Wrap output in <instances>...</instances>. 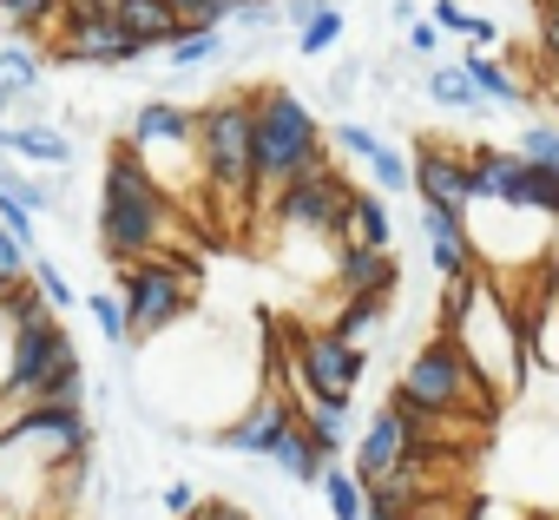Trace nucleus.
I'll use <instances>...</instances> for the list:
<instances>
[{
    "instance_id": "1",
    "label": "nucleus",
    "mask_w": 559,
    "mask_h": 520,
    "mask_svg": "<svg viewBox=\"0 0 559 520\" xmlns=\"http://www.w3.org/2000/svg\"><path fill=\"white\" fill-rule=\"evenodd\" d=\"M441 336L467 356V369H474L500 402L520 395L533 356H526V343H520V317H513V304H507V291H500L493 271H474V277H461V284L441 291Z\"/></svg>"
},
{
    "instance_id": "2",
    "label": "nucleus",
    "mask_w": 559,
    "mask_h": 520,
    "mask_svg": "<svg viewBox=\"0 0 559 520\" xmlns=\"http://www.w3.org/2000/svg\"><path fill=\"white\" fill-rule=\"evenodd\" d=\"M99 257L112 264H152V257L171 244V198L165 185L145 172V158L132 152V139H119L106 152V172H99Z\"/></svg>"
},
{
    "instance_id": "3",
    "label": "nucleus",
    "mask_w": 559,
    "mask_h": 520,
    "mask_svg": "<svg viewBox=\"0 0 559 520\" xmlns=\"http://www.w3.org/2000/svg\"><path fill=\"white\" fill-rule=\"evenodd\" d=\"M198 165H204V191L224 211L263 204V185H257V99L250 93H217V99L198 106Z\"/></svg>"
},
{
    "instance_id": "4",
    "label": "nucleus",
    "mask_w": 559,
    "mask_h": 520,
    "mask_svg": "<svg viewBox=\"0 0 559 520\" xmlns=\"http://www.w3.org/2000/svg\"><path fill=\"white\" fill-rule=\"evenodd\" d=\"M323 165H330V132L310 113V99L297 86H263L257 93V185H263V204L290 178L323 172Z\"/></svg>"
},
{
    "instance_id": "5",
    "label": "nucleus",
    "mask_w": 559,
    "mask_h": 520,
    "mask_svg": "<svg viewBox=\"0 0 559 520\" xmlns=\"http://www.w3.org/2000/svg\"><path fill=\"white\" fill-rule=\"evenodd\" d=\"M191 297H198V264H185V257H152V264L119 271V304H126L139 350L158 343L165 330H178L191 317Z\"/></svg>"
},
{
    "instance_id": "6",
    "label": "nucleus",
    "mask_w": 559,
    "mask_h": 520,
    "mask_svg": "<svg viewBox=\"0 0 559 520\" xmlns=\"http://www.w3.org/2000/svg\"><path fill=\"white\" fill-rule=\"evenodd\" d=\"M290 369H297V389H304V402H356V389H362V376H369V350H356V343H343L336 330H304L297 343H290Z\"/></svg>"
},
{
    "instance_id": "7",
    "label": "nucleus",
    "mask_w": 559,
    "mask_h": 520,
    "mask_svg": "<svg viewBox=\"0 0 559 520\" xmlns=\"http://www.w3.org/2000/svg\"><path fill=\"white\" fill-rule=\"evenodd\" d=\"M349 198H356V185H349L336 165H323V172L290 178L284 191L270 198V211H276V224H290V231H310V237H336V244H343Z\"/></svg>"
},
{
    "instance_id": "8",
    "label": "nucleus",
    "mask_w": 559,
    "mask_h": 520,
    "mask_svg": "<svg viewBox=\"0 0 559 520\" xmlns=\"http://www.w3.org/2000/svg\"><path fill=\"white\" fill-rule=\"evenodd\" d=\"M73 363H80V350H73L60 317H47L34 330H14V363H8V389H0V402H40L60 382V369H73Z\"/></svg>"
},
{
    "instance_id": "9",
    "label": "nucleus",
    "mask_w": 559,
    "mask_h": 520,
    "mask_svg": "<svg viewBox=\"0 0 559 520\" xmlns=\"http://www.w3.org/2000/svg\"><path fill=\"white\" fill-rule=\"evenodd\" d=\"M297 422H304V395H290V389H276V382H270V389H257V395H250V409H237L211 441H217L224 454H243V461H257V454H263V461H270V448L284 441Z\"/></svg>"
},
{
    "instance_id": "10",
    "label": "nucleus",
    "mask_w": 559,
    "mask_h": 520,
    "mask_svg": "<svg viewBox=\"0 0 559 520\" xmlns=\"http://www.w3.org/2000/svg\"><path fill=\"white\" fill-rule=\"evenodd\" d=\"M415 191H421V204H441V211H454V217H474V211H480L474 165H467V152H454L448 139H421V145H415Z\"/></svg>"
},
{
    "instance_id": "11",
    "label": "nucleus",
    "mask_w": 559,
    "mask_h": 520,
    "mask_svg": "<svg viewBox=\"0 0 559 520\" xmlns=\"http://www.w3.org/2000/svg\"><path fill=\"white\" fill-rule=\"evenodd\" d=\"M408 454H415V428L382 402V409L362 422V435H356V461H349V468H356V481H362V487H376V481L402 474V468H408Z\"/></svg>"
},
{
    "instance_id": "12",
    "label": "nucleus",
    "mask_w": 559,
    "mask_h": 520,
    "mask_svg": "<svg viewBox=\"0 0 559 520\" xmlns=\"http://www.w3.org/2000/svg\"><path fill=\"white\" fill-rule=\"evenodd\" d=\"M395 284H402L395 250L336 244V291H343V297H395Z\"/></svg>"
},
{
    "instance_id": "13",
    "label": "nucleus",
    "mask_w": 559,
    "mask_h": 520,
    "mask_svg": "<svg viewBox=\"0 0 559 520\" xmlns=\"http://www.w3.org/2000/svg\"><path fill=\"white\" fill-rule=\"evenodd\" d=\"M119 34L132 40V47H145L152 60H165L171 54V40L185 34V21H178V8L171 0H119Z\"/></svg>"
},
{
    "instance_id": "14",
    "label": "nucleus",
    "mask_w": 559,
    "mask_h": 520,
    "mask_svg": "<svg viewBox=\"0 0 559 520\" xmlns=\"http://www.w3.org/2000/svg\"><path fill=\"white\" fill-rule=\"evenodd\" d=\"M14 158H21L27 172H67V165L80 158V145H73L60 126L34 119V126H14Z\"/></svg>"
},
{
    "instance_id": "15",
    "label": "nucleus",
    "mask_w": 559,
    "mask_h": 520,
    "mask_svg": "<svg viewBox=\"0 0 559 520\" xmlns=\"http://www.w3.org/2000/svg\"><path fill=\"white\" fill-rule=\"evenodd\" d=\"M428 494H435V487H428V468H421V461H408L402 474H389V481H376V487H369V520H408Z\"/></svg>"
},
{
    "instance_id": "16",
    "label": "nucleus",
    "mask_w": 559,
    "mask_h": 520,
    "mask_svg": "<svg viewBox=\"0 0 559 520\" xmlns=\"http://www.w3.org/2000/svg\"><path fill=\"white\" fill-rule=\"evenodd\" d=\"M270 468L284 474V481H297V487H323V474H330V454H323V448H317V435L297 422L284 441L270 448Z\"/></svg>"
},
{
    "instance_id": "17",
    "label": "nucleus",
    "mask_w": 559,
    "mask_h": 520,
    "mask_svg": "<svg viewBox=\"0 0 559 520\" xmlns=\"http://www.w3.org/2000/svg\"><path fill=\"white\" fill-rule=\"evenodd\" d=\"M343 244H369V250H395V217H389V198L382 191H362L349 198V224H343Z\"/></svg>"
},
{
    "instance_id": "18",
    "label": "nucleus",
    "mask_w": 559,
    "mask_h": 520,
    "mask_svg": "<svg viewBox=\"0 0 559 520\" xmlns=\"http://www.w3.org/2000/svg\"><path fill=\"white\" fill-rule=\"evenodd\" d=\"M467 73H474V93H480V106H500V113H533V99H526V86L493 60V54H467L461 60Z\"/></svg>"
},
{
    "instance_id": "19",
    "label": "nucleus",
    "mask_w": 559,
    "mask_h": 520,
    "mask_svg": "<svg viewBox=\"0 0 559 520\" xmlns=\"http://www.w3.org/2000/svg\"><path fill=\"white\" fill-rule=\"evenodd\" d=\"M304 428L317 435V448H323L330 461H343V448L362 435V428H356V402H323V395L304 402Z\"/></svg>"
},
{
    "instance_id": "20",
    "label": "nucleus",
    "mask_w": 559,
    "mask_h": 520,
    "mask_svg": "<svg viewBox=\"0 0 559 520\" xmlns=\"http://www.w3.org/2000/svg\"><path fill=\"white\" fill-rule=\"evenodd\" d=\"M389 310H395V297H343V304H336V317H330V330H336L343 343H356V350H362V343L389 323Z\"/></svg>"
},
{
    "instance_id": "21",
    "label": "nucleus",
    "mask_w": 559,
    "mask_h": 520,
    "mask_svg": "<svg viewBox=\"0 0 559 520\" xmlns=\"http://www.w3.org/2000/svg\"><path fill=\"white\" fill-rule=\"evenodd\" d=\"M47 73H53V60L34 40H0V80H8L14 93H40Z\"/></svg>"
},
{
    "instance_id": "22",
    "label": "nucleus",
    "mask_w": 559,
    "mask_h": 520,
    "mask_svg": "<svg viewBox=\"0 0 559 520\" xmlns=\"http://www.w3.org/2000/svg\"><path fill=\"white\" fill-rule=\"evenodd\" d=\"M428 99L441 113H480V93H474V73L454 60V67H428Z\"/></svg>"
},
{
    "instance_id": "23",
    "label": "nucleus",
    "mask_w": 559,
    "mask_h": 520,
    "mask_svg": "<svg viewBox=\"0 0 559 520\" xmlns=\"http://www.w3.org/2000/svg\"><path fill=\"white\" fill-rule=\"evenodd\" d=\"M323 500H330V520H369V487H362L356 468H343V461H330Z\"/></svg>"
},
{
    "instance_id": "24",
    "label": "nucleus",
    "mask_w": 559,
    "mask_h": 520,
    "mask_svg": "<svg viewBox=\"0 0 559 520\" xmlns=\"http://www.w3.org/2000/svg\"><path fill=\"white\" fill-rule=\"evenodd\" d=\"M60 8H67V0H0V27H8L14 40H40L47 27H60Z\"/></svg>"
},
{
    "instance_id": "25",
    "label": "nucleus",
    "mask_w": 559,
    "mask_h": 520,
    "mask_svg": "<svg viewBox=\"0 0 559 520\" xmlns=\"http://www.w3.org/2000/svg\"><path fill=\"white\" fill-rule=\"evenodd\" d=\"M224 34H178L171 40V54H165V67L171 73H198V67H211V60H224Z\"/></svg>"
},
{
    "instance_id": "26",
    "label": "nucleus",
    "mask_w": 559,
    "mask_h": 520,
    "mask_svg": "<svg viewBox=\"0 0 559 520\" xmlns=\"http://www.w3.org/2000/svg\"><path fill=\"white\" fill-rule=\"evenodd\" d=\"M343 34H349V14H343V8H330L323 21H310V27L297 34V54H304V60H330V54L343 47Z\"/></svg>"
},
{
    "instance_id": "27",
    "label": "nucleus",
    "mask_w": 559,
    "mask_h": 520,
    "mask_svg": "<svg viewBox=\"0 0 559 520\" xmlns=\"http://www.w3.org/2000/svg\"><path fill=\"white\" fill-rule=\"evenodd\" d=\"M86 317L99 323V336H106V350H126V343H132V323H126V304H119L112 291H86Z\"/></svg>"
},
{
    "instance_id": "28",
    "label": "nucleus",
    "mask_w": 559,
    "mask_h": 520,
    "mask_svg": "<svg viewBox=\"0 0 559 520\" xmlns=\"http://www.w3.org/2000/svg\"><path fill=\"white\" fill-rule=\"evenodd\" d=\"M369 178H376L382 198H402V191H415V158H402L395 145H382V152L369 158Z\"/></svg>"
},
{
    "instance_id": "29",
    "label": "nucleus",
    "mask_w": 559,
    "mask_h": 520,
    "mask_svg": "<svg viewBox=\"0 0 559 520\" xmlns=\"http://www.w3.org/2000/svg\"><path fill=\"white\" fill-rule=\"evenodd\" d=\"M171 8H178L185 34H224L230 14H237V0H171Z\"/></svg>"
},
{
    "instance_id": "30",
    "label": "nucleus",
    "mask_w": 559,
    "mask_h": 520,
    "mask_svg": "<svg viewBox=\"0 0 559 520\" xmlns=\"http://www.w3.org/2000/svg\"><path fill=\"white\" fill-rule=\"evenodd\" d=\"M526 165H546V172H559V126H539V119H526V132H520V145H513Z\"/></svg>"
},
{
    "instance_id": "31",
    "label": "nucleus",
    "mask_w": 559,
    "mask_h": 520,
    "mask_svg": "<svg viewBox=\"0 0 559 520\" xmlns=\"http://www.w3.org/2000/svg\"><path fill=\"white\" fill-rule=\"evenodd\" d=\"M34 277V250L8 231V224H0V291H14V284H27Z\"/></svg>"
},
{
    "instance_id": "32",
    "label": "nucleus",
    "mask_w": 559,
    "mask_h": 520,
    "mask_svg": "<svg viewBox=\"0 0 559 520\" xmlns=\"http://www.w3.org/2000/svg\"><path fill=\"white\" fill-rule=\"evenodd\" d=\"M34 284H40V291H47V304H53V310H73V304H86V297H80V291H73V284H67V271H60V264H53V257H47V250H40V257H34Z\"/></svg>"
},
{
    "instance_id": "33",
    "label": "nucleus",
    "mask_w": 559,
    "mask_h": 520,
    "mask_svg": "<svg viewBox=\"0 0 559 520\" xmlns=\"http://www.w3.org/2000/svg\"><path fill=\"white\" fill-rule=\"evenodd\" d=\"M230 27H237V34H270V27H284V0H237Z\"/></svg>"
},
{
    "instance_id": "34",
    "label": "nucleus",
    "mask_w": 559,
    "mask_h": 520,
    "mask_svg": "<svg viewBox=\"0 0 559 520\" xmlns=\"http://www.w3.org/2000/svg\"><path fill=\"white\" fill-rule=\"evenodd\" d=\"M330 145H336V152H349V158H362V165H369V158L382 152V139H376V132H369L362 119H336V132H330Z\"/></svg>"
},
{
    "instance_id": "35",
    "label": "nucleus",
    "mask_w": 559,
    "mask_h": 520,
    "mask_svg": "<svg viewBox=\"0 0 559 520\" xmlns=\"http://www.w3.org/2000/svg\"><path fill=\"white\" fill-rule=\"evenodd\" d=\"M34 217H40V211H27L14 191H0V224H8V231H14V237L34 250V257H40V224H34Z\"/></svg>"
},
{
    "instance_id": "36",
    "label": "nucleus",
    "mask_w": 559,
    "mask_h": 520,
    "mask_svg": "<svg viewBox=\"0 0 559 520\" xmlns=\"http://www.w3.org/2000/svg\"><path fill=\"white\" fill-rule=\"evenodd\" d=\"M402 40H408V60H428V67H435V54H441V27H435V21H415Z\"/></svg>"
},
{
    "instance_id": "37",
    "label": "nucleus",
    "mask_w": 559,
    "mask_h": 520,
    "mask_svg": "<svg viewBox=\"0 0 559 520\" xmlns=\"http://www.w3.org/2000/svg\"><path fill=\"white\" fill-rule=\"evenodd\" d=\"M158 500H165V513H171V520H191V513H198V507H204V500H198V487H191V481H165V494H158Z\"/></svg>"
},
{
    "instance_id": "38",
    "label": "nucleus",
    "mask_w": 559,
    "mask_h": 520,
    "mask_svg": "<svg viewBox=\"0 0 559 520\" xmlns=\"http://www.w3.org/2000/svg\"><path fill=\"white\" fill-rule=\"evenodd\" d=\"M112 14H119V0H67L60 27H73V21H112Z\"/></svg>"
},
{
    "instance_id": "39",
    "label": "nucleus",
    "mask_w": 559,
    "mask_h": 520,
    "mask_svg": "<svg viewBox=\"0 0 559 520\" xmlns=\"http://www.w3.org/2000/svg\"><path fill=\"white\" fill-rule=\"evenodd\" d=\"M428 21H435L441 34H467V27H474V14L461 8V0H435V8H428Z\"/></svg>"
},
{
    "instance_id": "40",
    "label": "nucleus",
    "mask_w": 559,
    "mask_h": 520,
    "mask_svg": "<svg viewBox=\"0 0 559 520\" xmlns=\"http://www.w3.org/2000/svg\"><path fill=\"white\" fill-rule=\"evenodd\" d=\"M330 8H336V0H284V27H297V34H304V27H310V21H323Z\"/></svg>"
},
{
    "instance_id": "41",
    "label": "nucleus",
    "mask_w": 559,
    "mask_h": 520,
    "mask_svg": "<svg viewBox=\"0 0 559 520\" xmlns=\"http://www.w3.org/2000/svg\"><path fill=\"white\" fill-rule=\"evenodd\" d=\"M408 520H467V507H461L454 494H428V500H421Z\"/></svg>"
},
{
    "instance_id": "42",
    "label": "nucleus",
    "mask_w": 559,
    "mask_h": 520,
    "mask_svg": "<svg viewBox=\"0 0 559 520\" xmlns=\"http://www.w3.org/2000/svg\"><path fill=\"white\" fill-rule=\"evenodd\" d=\"M356 86H362V67H356V60H343V67L330 73V99H336V106H349V99H356Z\"/></svg>"
},
{
    "instance_id": "43",
    "label": "nucleus",
    "mask_w": 559,
    "mask_h": 520,
    "mask_svg": "<svg viewBox=\"0 0 559 520\" xmlns=\"http://www.w3.org/2000/svg\"><path fill=\"white\" fill-rule=\"evenodd\" d=\"M191 520H257V513H243L237 500H204V507H198Z\"/></svg>"
},
{
    "instance_id": "44",
    "label": "nucleus",
    "mask_w": 559,
    "mask_h": 520,
    "mask_svg": "<svg viewBox=\"0 0 559 520\" xmlns=\"http://www.w3.org/2000/svg\"><path fill=\"white\" fill-rule=\"evenodd\" d=\"M21 185H27V165L0 152V191H21Z\"/></svg>"
},
{
    "instance_id": "45",
    "label": "nucleus",
    "mask_w": 559,
    "mask_h": 520,
    "mask_svg": "<svg viewBox=\"0 0 559 520\" xmlns=\"http://www.w3.org/2000/svg\"><path fill=\"white\" fill-rule=\"evenodd\" d=\"M21 99H27V93H14L8 80H0V119H8V126H14V113H21Z\"/></svg>"
},
{
    "instance_id": "46",
    "label": "nucleus",
    "mask_w": 559,
    "mask_h": 520,
    "mask_svg": "<svg viewBox=\"0 0 559 520\" xmlns=\"http://www.w3.org/2000/svg\"><path fill=\"white\" fill-rule=\"evenodd\" d=\"M0 152H8V158H14V126H8V119H0Z\"/></svg>"
},
{
    "instance_id": "47",
    "label": "nucleus",
    "mask_w": 559,
    "mask_h": 520,
    "mask_svg": "<svg viewBox=\"0 0 559 520\" xmlns=\"http://www.w3.org/2000/svg\"><path fill=\"white\" fill-rule=\"evenodd\" d=\"M539 21H559V0H539Z\"/></svg>"
},
{
    "instance_id": "48",
    "label": "nucleus",
    "mask_w": 559,
    "mask_h": 520,
    "mask_svg": "<svg viewBox=\"0 0 559 520\" xmlns=\"http://www.w3.org/2000/svg\"><path fill=\"white\" fill-rule=\"evenodd\" d=\"M546 73H552V80H559V54H546Z\"/></svg>"
},
{
    "instance_id": "49",
    "label": "nucleus",
    "mask_w": 559,
    "mask_h": 520,
    "mask_svg": "<svg viewBox=\"0 0 559 520\" xmlns=\"http://www.w3.org/2000/svg\"><path fill=\"white\" fill-rule=\"evenodd\" d=\"M552 277H559V271H552Z\"/></svg>"
}]
</instances>
